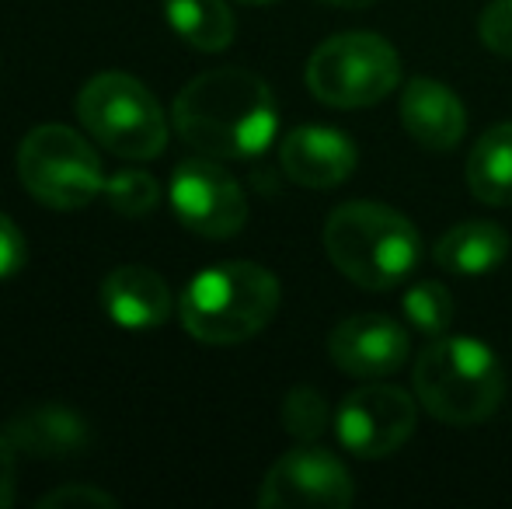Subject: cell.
<instances>
[{
    "label": "cell",
    "instance_id": "cell-1",
    "mask_svg": "<svg viewBox=\"0 0 512 509\" xmlns=\"http://www.w3.org/2000/svg\"><path fill=\"white\" fill-rule=\"evenodd\" d=\"M171 119L192 150L216 161L258 157L279 126L269 84L244 67H216L189 81L178 91Z\"/></svg>",
    "mask_w": 512,
    "mask_h": 509
},
{
    "label": "cell",
    "instance_id": "cell-2",
    "mask_svg": "<svg viewBox=\"0 0 512 509\" xmlns=\"http://www.w3.org/2000/svg\"><path fill=\"white\" fill-rule=\"evenodd\" d=\"M415 398L446 426H478L506 398L502 360L471 335H436L415 363Z\"/></svg>",
    "mask_w": 512,
    "mask_h": 509
},
{
    "label": "cell",
    "instance_id": "cell-3",
    "mask_svg": "<svg viewBox=\"0 0 512 509\" xmlns=\"http://www.w3.org/2000/svg\"><path fill=\"white\" fill-rule=\"evenodd\" d=\"M324 252L345 279L363 290H391L415 272L422 241L405 213L356 199L328 217Z\"/></svg>",
    "mask_w": 512,
    "mask_h": 509
},
{
    "label": "cell",
    "instance_id": "cell-4",
    "mask_svg": "<svg viewBox=\"0 0 512 509\" xmlns=\"http://www.w3.org/2000/svg\"><path fill=\"white\" fill-rule=\"evenodd\" d=\"M279 311V279L258 262H227L185 286L178 314L192 339L237 346L258 335Z\"/></svg>",
    "mask_w": 512,
    "mask_h": 509
},
{
    "label": "cell",
    "instance_id": "cell-5",
    "mask_svg": "<svg viewBox=\"0 0 512 509\" xmlns=\"http://www.w3.org/2000/svg\"><path fill=\"white\" fill-rule=\"evenodd\" d=\"M77 119L105 150L129 161H150L168 147V119L143 81L129 74H98L77 95Z\"/></svg>",
    "mask_w": 512,
    "mask_h": 509
},
{
    "label": "cell",
    "instance_id": "cell-6",
    "mask_svg": "<svg viewBox=\"0 0 512 509\" xmlns=\"http://www.w3.org/2000/svg\"><path fill=\"white\" fill-rule=\"evenodd\" d=\"M401 56L373 32H342L310 53L307 88L331 109H366L398 88Z\"/></svg>",
    "mask_w": 512,
    "mask_h": 509
},
{
    "label": "cell",
    "instance_id": "cell-7",
    "mask_svg": "<svg viewBox=\"0 0 512 509\" xmlns=\"http://www.w3.org/2000/svg\"><path fill=\"white\" fill-rule=\"evenodd\" d=\"M18 178L42 206L81 210L105 192V171L95 147L77 129L46 123L35 126L18 147Z\"/></svg>",
    "mask_w": 512,
    "mask_h": 509
},
{
    "label": "cell",
    "instance_id": "cell-8",
    "mask_svg": "<svg viewBox=\"0 0 512 509\" xmlns=\"http://www.w3.org/2000/svg\"><path fill=\"white\" fill-rule=\"evenodd\" d=\"M418 405L394 384L356 387L335 412V433L349 454L363 461H384L411 440Z\"/></svg>",
    "mask_w": 512,
    "mask_h": 509
},
{
    "label": "cell",
    "instance_id": "cell-9",
    "mask_svg": "<svg viewBox=\"0 0 512 509\" xmlns=\"http://www.w3.org/2000/svg\"><path fill=\"white\" fill-rule=\"evenodd\" d=\"M171 206L178 220L199 238L227 241L248 220V199L237 178L216 164V157H192L178 164L171 178Z\"/></svg>",
    "mask_w": 512,
    "mask_h": 509
},
{
    "label": "cell",
    "instance_id": "cell-10",
    "mask_svg": "<svg viewBox=\"0 0 512 509\" xmlns=\"http://www.w3.org/2000/svg\"><path fill=\"white\" fill-rule=\"evenodd\" d=\"M356 499L349 468L321 447H297L269 468L258 492L265 509H345Z\"/></svg>",
    "mask_w": 512,
    "mask_h": 509
},
{
    "label": "cell",
    "instance_id": "cell-11",
    "mask_svg": "<svg viewBox=\"0 0 512 509\" xmlns=\"http://www.w3.org/2000/svg\"><path fill=\"white\" fill-rule=\"evenodd\" d=\"M328 353L342 374L377 381L405 367L408 332L387 314H352L331 332Z\"/></svg>",
    "mask_w": 512,
    "mask_h": 509
},
{
    "label": "cell",
    "instance_id": "cell-12",
    "mask_svg": "<svg viewBox=\"0 0 512 509\" xmlns=\"http://www.w3.org/2000/svg\"><path fill=\"white\" fill-rule=\"evenodd\" d=\"M356 143L328 126H297L279 147L286 178L304 189H335L356 171Z\"/></svg>",
    "mask_w": 512,
    "mask_h": 509
},
{
    "label": "cell",
    "instance_id": "cell-13",
    "mask_svg": "<svg viewBox=\"0 0 512 509\" xmlns=\"http://www.w3.org/2000/svg\"><path fill=\"white\" fill-rule=\"evenodd\" d=\"M401 123H405L408 136L415 143L443 154V150H453L464 140L467 112L464 102L446 84L415 77L401 91Z\"/></svg>",
    "mask_w": 512,
    "mask_h": 509
},
{
    "label": "cell",
    "instance_id": "cell-14",
    "mask_svg": "<svg viewBox=\"0 0 512 509\" xmlns=\"http://www.w3.org/2000/svg\"><path fill=\"white\" fill-rule=\"evenodd\" d=\"M102 307L122 328H157L171 318V290L147 265H119L102 283Z\"/></svg>",
    "mask_w": 512,
    "mask_h": 509
},
{
    "label": "cell",
    "instance_id": "cell-15",
    "mask_svg": "<svg viewBox=\"0 0 512 509\" xmlns=\"http://www.w3.org/2000/svg\"><path fill=\"white\" fill-rule=\"evenodd\" d=\"M7 440L18 447V454L49 457V461H70L81 457L91 443L88 422L63 405H39L14 415L4 429Z\"/></svg>",
    "mask_w": 512,
    "mask_h": 509
},
{
    "label": "cell",
    "instance_id": "cell-16",
    "mask_svg": "<svg viewBox=\"0 0 512 509\" xmlns=\"http://www.w3.org/2000/svg\"><path fill=\"white\" fill-rule=\"evenodd\" d=\"M509 234L492 220H467L457 224L436 241L432 258L439 269L457 272V276H481V272L499 269L509 258Z\"/></svg>",
    "mask_w": 512,
    "mask_h": 509
},
{
    "label": "cell",
    "instance_id": "cell-17",
    "mask_svg": "<svg viewBox=\"0 0 512 509\" xmlns=\"http://www.w3.org/2000/svg\"><path fill=\"white\" fill-rule=\"evenodd\" d=\"M467 185L488 206H512V123L481 133L467 157Z\"/></svg>",
    "mask_w": 512,
    "mask_h": 509
},
{
    "label": "cell",
    "instance_id": "cell-18",
    "mask_svg": "<svg viewBox=\"0 0 512 509\" xmlns=\"http://www.w3.org/2000/svg\"><path fill=\"white\" fill-rule=\"evenodd\" d=\"M168 25L199 53H220L234 42V14L227 0H164Z\"/></svg>",
    "mask_w": 512,
    "mask_h": 509
},
{
    "label": "cell",
    "instance_id": "cell-19",
    "mask_svg": "<svg viewBox=\"0 0 512 509\" xmlns=\"http://www.w3.org/2000/svg\"><path fill=\"white\" fill-rule=\"evenodd\" d=\"M401 307H405L408 325L415 332L429 335V339L446 335V328L453 325V311H457L453 293L443 283H436V279H425V283L411 286L405 297H401Z\"/></svg>",
    "mask_w": 512,
    "mask_h": 509
},
{
    "label": "cell",
    "instance_id": "cell-20",
    "mask_svg": "<svg viewBox=\"0 0 512 509\" xmlns=\"http://www.w3.org/2000/svg\"><path fill=\"white\" fill-rule=\"evenodd\" d=\"M105 196L122 217H143L161 203V185L150 171H119L105 182Z\"/></svg>",
    "mask_w": 512,
    "mask_h": 509
},
{
    "label": "cell",
    "instance_id": "cell-21",
    "mask_svg": "<svg viewBox=\"0 0 512 509\" xmlns=\"http://www.w3.org/2000/svg\"><path fill=\"white\" fill-rule=\"evenodd\" d=\"M328 401H324L321 391H314V387H293L290 394L283 398V426L290 436H297V440H317V436L328 429Z\"/></svg>",
    "mask_w": 512,
    "mask_h": 509
},
{
    "label": "cell",
    "instance_id": "cell-22",
    "mask_svg": "<svg viewBox=\"0 0 512 509\" xmlns=\"http://www.w3.org/2000/svg\"><path fill=\"white\" fill-rule=\"evenodd\" d=\"M478 35L492 53L512 56V0H492L478 21Z\"/></svg>",
    "mask_w": 512,
    "mask_h": 509
},
{
    "label": "cell",
    "instance_id": "cell-23",
    "mask_svg": "<svg viewBox=\"0 0 512 509\" xmlns=\"http://www.w3.org/2000/svg\"><path fill=\"white\" fill-rule=\"evenodd\" d=\"M25 258H28L25 234L18 231V224L11 217L0 213V279L14 276L25 265Z\"/></svg>",
    "mask_w": 512,
    "mask_h": 509
},
{
    "label": "cell",
    "instance_id": "cell-24",
    "mask_svg": "<svg viewBox=\"0 0 512 509\" xmlns=\"http://www.w3.org/2000/svg\"><path fill=\"white\" fill-rule=\"evenodd\" d=\"M39 506H115V499L102 489H91V485H60V489L46 492Z\"/></svg>",
    "mask_w": 512,
    "mask_h": 509
},
{
    "label": "cell",
    "instance_id": "cell-25",
    "mask_svg": "<svg viewBox=\"0 0 512 509\" xmlns=\"http://www.w3.org/2000/svg\"><path fill=\"white\" fill-rule=\"evenodd\" d=\"M14 489H18V447L0 433V509L14 503Z\"/></svg>",
    "mask_w": 512,
    "mask_h": 509
},
{
    "label": "cell",
    "instance_id": "cell-26",
    "mask_svg": "<svg viewBox=\"0 0 512 509\" xmlns=\"http://www.w3.org/2000/svg\"><path fill=\"white\" fill-rule=\"evenodd\" d=\"M331 7H345V11H363V7H373L377 0H324Z\"/></svg>",
    "mask_w": 512,
    "mask_h": 509
},
{
    "label": "cell",
    "instance_id": "cell-27",
    "mask_svg": "<svg viewBox=\"0 0 512 509\" xmlns=\"http://www.w3.org/2000/svg\"><path fill=\"white\" fill-rule=\"evenodd\" d=\"M237 4H251V7H262V4H276V0H237Z\"/></svg>",
    "mask_w": 512,
    "mask_h": 509
}]
</instances>
